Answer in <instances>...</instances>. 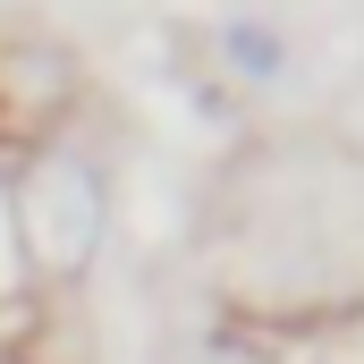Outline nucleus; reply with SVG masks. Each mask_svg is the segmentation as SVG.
Returning <instances> with one entry per match:
<instances>
[{
    "instance_id": "1",
    "label": "nucleus",
    "mask_w": 364,
    "mask_h": 364,
    "mask_svg": "<svg viewBox=\"0 0 364 364\" xmlns=\"http://www.w3.org/2000/svg\"><path fill=\"white\" fill-rule=\"evenodd\" d=\"M102 220H110V195L85 153L51 144L9 178V246L34 279H77L102 246Z\"/></svg>"
},
{
    "instance_id": "2",
    "label": "nucleus",
    "mask_w": 364,
    "mask_h": 364,
    "mask_svg": "<svg viewBox=\"0 0 364 364\" xmlns=\"http://www.w3.org/2000/svg\"><path fill=\"white\" fill-rule=\"evenodd\" d=\"M229 43H237V60H246V68H255V77H272L279 60H272V43H263V34H255V26H237V34H229Z\"/></svg>"
}]
</instances>
